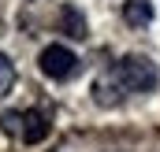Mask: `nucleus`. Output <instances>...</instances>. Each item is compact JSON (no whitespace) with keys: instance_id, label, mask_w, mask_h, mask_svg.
<instances>
[{"instance_id":"f257e3e1","label":"nucleus","mask_w":160,"mask_h":152,"mask_svg":"<svg viewBox=\"0 0 160 152\" xmlns=\"http://www.w3.org/2000/svg\"><path fill=\"white\" fill-rule=\"evenodd\" d=\"M157 82H160V71L149 56H123L93 78V100L101 108H116L138 93H153Z\"/></svg>"},{"instance_id":"f03ea898","label":"nucleus","mask_w":160,"mask_h":152,"mask_svg":"<svg viewBox=\"0 0 160 152\" xmlns=\"http://www.w3.org/2000/svg\"><path fill=\"white\" fill-rule=\"evenodd\" d=\"M48 112L41 108H30V112H4L0 115V130L8 137H19L22 145H38L48 137Z\"/></svg>"},{"instance_id":"7ed1b4c3","label":"nucleus","mask_w":160,"mask_h":152,"mask_svg":"<svg viewBox=\"0 0 160 152\" xmlns=\"http://www.w3.org/2000/svg\"><path fill=\"white\" fill-rule=\"evenodd\" d=\"M41 71L52 78V82H67V78L78 74V56L63 45H48L41 52Z\"/></svg>"},{"instance_id":"20e7f679","label":"nucleus","mask_w":160,"mask_h":152,"mask_svg":"<svg viewBox=\"0 0 160 152\" xmlns=\"http://www.w3.org/2000/svg\"><path fill=\"white\" fill-rule=\"evenodd\" d=\"M60 30H63L67 37H75V41L86 37V15H82L75 4H63V7H60Z\"/></svg>"},{"instance_id":"39448f33","label":"nucleus","mask_w":160,"mask_h":152,"mask_svg":"<svg viewBox=\"0 0 160 152\" xmlns=\"http://www.w3.org/2000/svg\"><path fill=\"white\" fill-rule=\"evenodd\" d=\"M123 19L130 26H149L153 22V0H127L123 4Z\"/></svg>"},{"instance_id":"423d86ee","label":"nucleus","mask_w":160,"mask_h":152,"mask_svg":"<svg viewBox=\"0 0 160 152\" xmlns=\"http://www.w3.org/2000/svg\"><path fill=\"white\" fill-rule=\"evenodd\" d=\"M11 85H15V63H11V59L0 52V97H4Z\"/></svg>"}]
</instances>
